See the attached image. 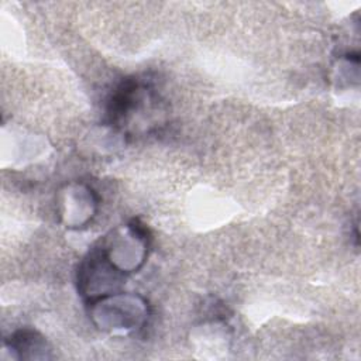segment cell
<instances>
[{
    "label": "cell",
    "mask_w": 361,
    "mask_h": 361,
    "mask_svg": "<svg viewBox=\"0 0 361 361\" xmlns=\"http://www.w3.org/2000/svg\"><path fill=\"white\" fill-rule=\"evenodd\" d=\"M10 348L20 353L21 358H27V353L32 350H45V341L32 331H18L10 341Z\"/></svg>",
    "instance_id": "6da1fadb"
}]
</instances>
